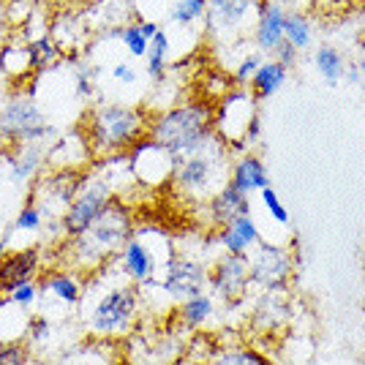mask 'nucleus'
Wrapping results in <instances>:
<instances>
[{"mask_svg":"<svg viewBox=\"0 0 365 365\" xmlns=\"http://www.w3.org/2000/svg\"><path fill=\"white\" fill-rule=\"evenodd\" d=\"M38 284H41V292L58 297L66 305H76L82 300V292H85L82 289V275L68 273V270H44Z\"/></svg>","mask_w":365,"mask_h":365,"instance_id":"nucleus-22","label":"nucleus"},{"mask_svg":"<svg viewBox=\"0 0 365 365\" xmlns=\"http://www.w3.org/2000/svg\"><path fill=\"white\" fill-rule=\"evenodd\" d=\"M41 227H44V213H41V207L28 197L25 205H22V210H19V215L14 218V229L16 232H38Z\"/></svg>","mask_w":365,"mask_h":365,"instance_id":"nucleus-32","label":"nucleus"},{"mask_svg":"<svg viewBox=\"0 0 365 365\" xmlns=\"http://www.w3.org/2000/svg\"><path fill=\"white\" fill-rule=\"evenodd\" d=\"M28 61H31L33 74H41V71H46L52 63L61 61V46L55 44L52 36L33 38V41H28Z\"/></svg>","mask_w":365,"mask_h":365,"instance_id":"nucleus-26","label":"nucleus"},{"mask_svg":"<svg viewBox=\"0 0 365 365\" xmlns=\"http://www.w3.org/2000/svg\"><path fill=\"white\" fill-rule=\"evenodd\" d=\"M229 153L232 150L227 145L218 137H213L207 148L178 161L169 182L178 188L180 197L191 199V202H207L229 180V172H232Z\"/></svg>","mask_w":365,"mask_h":365,"instance_id":"nucleus-4","label":"nucleus"},{"mask_svg":"<svg viewBox=\"0 0 365 365\" xmlns=\"http://www.w3.org/2000/svg\"><path fill=\"white\" fill-rule=\"evenodd\" d=\"M128 167H131V175L145 185H158V182L172 180L178 161L150 137H142L128 150Z\"/></svg>","mask_w":365,"mask_h":365,"instance_id":"nucleus-12","label":"nucleus"},{"mask_svg":"<svg viewBox=\"0 0 365 365\" xmlns=\"http://www.w3.org/2000/svg\"><path fill=\"white\" fill-rule=\"evenodd\" d=\"M38 297H41V284H38V281H28V284L16 287L6 300L11 305H19V308H31V305H36Z\"/></svg>","mask_w":365,"mask_h":365,"instance_id":"nucleus-35","label":"nucleus"},{"mask_svg":"<svg viewBox=\"0 0 365 365\" xmlns=\"http://www.w3.org/2000/svg\"><path fill=\"white\" fill-rule=\"evenodd\" d=\"M213 118L215 107L210 101H185L153 115L148 137L161 145L175 161H182L213 142Z\"/></svg>","mask_w":365,"mask_h":365,"instance_id":"nucleus-2","label":"nucleus"},{"mask_svg":"<svg viewBox=\"0 0 365 365\" xmlns=\"http://www.w3.org/2000/svg\"><path fill=\"white\" fill-rule=\"evenodd\" d=\"M297 55H300V52H297V49H294L292 44H287V41H284V44H281V46H278V49L273 52V61H278L281 66H287V68H292V66L297 63Z\"/></svg>","mask_w":365,"mask_h":365,"instance_id":"nucleus-40","label":"nucleus"},{"mask_svg":"<svg viewBox=\"0 0 365 365\" xmlns=\"http://www.w3.org/2000/svg\"><path fill=\"white\" fill-rule=\"evenodd\" d=\"M137 22H139V31H142V36H145L148 41H153V38H155V33L161 31V28H158L155 22H150V19H137Z\"/></svg>","mask_w":365,"mask_h":365,"instance_id":"nucleus-42","label":"nucleus"},{"mask_svg":"<svg viewBox=\"0 0 365 365\" xmlns=\"http://www.w3.org/2000/svg\"><path fill=\"white\" fill-rule=\"evenodd\" d=\"M123 275L137 284V287H150L155 284V273H158V259L153 254V248L148 245L142 232H134V237L123 245V251L118 254Z\"/></svg>","mask_w":365,"mask_h":365,"instance_id":"nucleus-15","label":"nucleus"},{"mask_svg":"<svg viewBox=\"0 0 365 365\" xmlns=\"http://www.w3.org/2000/svg\"><path fill=\"white\" fill-rule=\"evenodd\" d=\"M134 232H137L134 213L118 197L82 235L68 237L61 254L68 264V270L88 275L93 270H101L109 262H115V257L123 251V245L134 237Z\"/></svg>","mask_w":365,"mask_h":365,"instance_id":"nucleus-1","label":"nucleus"},{"mask_svg":"<svg viewBox=\"0 0 365 365\" xmlns=\"http://www.w3.org/2000/svg\"><path fill=\"white\" fill-rule=\"evenodd\" d=\"M112 36L125 44V49L134 55V58H148V52H150V41L142 36L139 31V22H128V25H120V28H115Z\"/></svg>","mask_w":365,"mask_h":365,"instance_id":"nucleus-30","label":"nucleus"},{"mask_svg":"<svg viewBox=\"0 0 365 365\" xmlns=\"http://www.w3.org/2000/svg\"><path fill=\"white\" fill-rule=\"evenodd\" d=\"M207 365H273V360L254 346H229L213 351Z\"/></svg>","mask_w":365,"mask_h":365,"instance_id":"nucleus-27","label":"nucleus"},{"mask_svg":"<svg viewBox=\"0 0 365 365\" xmlns=\"http://www.w3.org/2000/svg\"><path fill=\"white\" fill-rule=\"evenodd\" d=\"M148 112L131 104H98L88 115L85 145L93 158L128 153L142 137H148Z\"/></svg>","mask_w":365,"mask_h":365,"instance_id":"nucleus-3","label":"nucleus"},{"mask_svg":"<svg viewBox=\"0 0 365 365\" xmlns=\"http://www.w3.org/2000/svg\"><path fill=\"white\" fill-rule=\"evenodd\" d=\"M259 16L257 0H207L205 9V28L207 36L232 41L237 36H243V28L248 19Z\"/></svg>","mask_w":365,"mask_h":365,"instance_id":"nucleus-11","label":"nucleus"},{"mask_svg":"<svg viewBox=\"0 0 365 365\" xmlns=\"http://www.w3.org/2000/svg\"><path fill=\"white\" fill-rule=\"evenodd\" d=\"M251 287V264L248 254H221L207 267V289L213 300H221L224 305H237L245 300Z\"/></svg>","mask_w":365,"mask_h":365,"instance_id":"nucleus-10","label":"nucleus"},{"mask_svg":"<svg viewBox=\"0 0 365 365\" xmlns=\"http://www.w3.org/2000/svg\"><path fill=\"white\" fill-rule=\"evenodd\" d=\"M251 264V287L262 292H287L294 275V254L287 245H275L259 240L257 248L248 254Z\"/></svg>","mask_w":365,"mask_h":365,"instance_id":"nucleus-9","label":"nucleus"},{"mask_svg":"<svg viewBox=\"0 0 365 365\" xmlns=\"http://www.w3.org/2000/svg\"><path fill=\"white\" fill-rule=\"evenodd\" d=\"M284 19H287V9L278 0L259 3V16L254 25V44L259 52L273 55L284 44Z\"/></svg>","mask_w":365,"mask_h":365,"instance_id":"nucleus-17","label":"nucleus"},{"mask_svg":"<svg viewBox=\"0 0 365 365\" xmlns=\"http://www.w3.org/2000/svg\"><path fill=\"white\" fill-rule=\"evenodd\" d=\"M167 58H169V36L167 31L155 33V38L150 41V52H148V74H150L153 82L164 79V71H167Z\"/></svg>","mask_w":365,"mask_h":365,"instance_id":"nucleus-29","label":"nucleus"},{"mask_svg":"<svg viewBox=\"0 0 365 365\" xmlns=\"http://www.w3.org/2000/svg\"><path fill=\"white\" fill-rule=\"evenodd\" d=\"M215 314V300L213 294H197V297H188V300H182L178 305V319H180L182 327H191V330H197L202 324H207V322L213 319Z\"/></svg>","mask_w":365,"mask_h":365,"instance_id":"nucleus-24","label":"nucleus"},{"mask_svg":"<svg viewBox=\"0 0 365 365\" xmlns=\"http://www.w3.org/2000/svg\"><path fill=\"white\" fill-rule=\"evenodd\" d=\"M314 38V28H311V16L305 11H292L287 9V19H284V41L292 44L297 52L308 49Z\"/></svg>","mask_w":365,"mask_h":365,"instance_id":"nucleus-25","label":"nucleus"},{"mask_svg":"<svg viewBox=\"0 0 365 365\" xmlns=\"http://www.w3.org/2000/svg\"><path fill=\"white\" fill-rule=\"evenodd\" d=\"M52 333V324H49V319H46L44 314H36V317H31L28 319V327H25V335H28V341H44L46 335Z\"/></svg>","mask_w":365,"mask_h":365,"instance_id":"nucleus-38","label":"nucleus"},{"mask_svg":"<svg viewBox=\"0 0 365 365\" xmlns=\"http://www.w3.org/2000/svg\"><path fill=\"white\" fill-rule=\"evenodd\" d=\"M161 289L167 292L172 300H178V303L188 300V297H197V294L207 289V267L194 257L175 254V257L169 259Z\"/></svg>","mask_w":365,"mask_h":365,"instance_id":"nucleus-13","label":"nucleus"},{"mask_svg":"<svg viewBox=\"0 0 365 365\" xmlns=\"http://www.w3.org/2000/svg\"><path fill=\"white\" fill-rule=\"evenodd\" d=\"M44 273V262H41V245H25L16 251H6L0 259V300L9 297L16 287L38 281Z\"/></svg>","mask_w":365,"mask_h":365,"instance_id":"nucleus-14","label":"nucleus"},{"mask_svg":"<svg viewBox=\"0 0 365 365\" xmlns=\"http://www.w3.org/2000/svg\"><path fill=\"white\" fill-rule=\"evenodd\" d=\"M112 76H115V82H123V85H134L139 79L134 66H128V63H115L112 66Z\"/></svg>","mask_w":365,"mask_h":365,"instance_id":"nucleus-39","label":"nucleus"},{"mask_svg":"<svg viewBox=\"0 0 365 365\" xmlns=\"http://www.w3.org/2000/svg\"><path fill=\"white\" fill-rule=\"evenodd\" d=\"M262 52H248L243 61H240V66L235 68V82L237 85H248L251 82V76L259 71V66H262Z\"/></svg>","mask_w":365,"mask_h":365,"instance_id":"nucleus-37","label":"nucleus"},{"mask_svg":"<svg viewBox=\"0 0 365 365\" xmlns=\"http://www.w3.org/2000/svg\"><path fill=\"white\" fill-rule=\"evenodd\" d=\"M49 142H22L6 153V167L16 185H31L49 164Z\"/></svg>","mask_w":365,"mask_h":365,"instance_id":"nucleus-16","label":"nucleus"},{"mask_svg":"<svg viewBox=\"0 0 365 365\" xmlns=\"http://www.w3.org/2000/svg\"><path fill=\"white\" fill-rule=\"evenodd\" d=\"M229 182H232L235 188H240L245 197H251V194H257V191L270 185V172H267L264 161L259 158L257 153H243V155L232 164Z\"/></svg>","mask_w":365,"mask_h":365,"instance_id":"nucleus-21","label":"nucleus"},{"mask_svg":"<svg viewBox=\"0 0 365 365\" xmlns=\"http://www.w3.org/2000/svg\"><path fill=\"white\" fill-rule=\"evenodd\" d=\"M257 3H270V0H257Z\"/></svg>","mask_w":365,"mask_h":365,"instance_id":"nucleus-47","label":"nucleus"},{"mask_svg":"<svg viewBox=\"0 0 365 365\" xmlns=\"http://www.w3.org/2000/svg\"><path fill=\"white\" fill-rule=\"evenodd\" d=\"M58 131L33 101V96H11L0 104V145L14 148L22 142H55Z\"/></svg>","mask_w":365,"mask_h":365,"instance_id":"nucleus-6","label":"nucleus"},{"mask_svg":"<svg viewBox=\"0 0 365 365\" xmlns=\"http://www.w3.org/2000/svg\"><path fill=\"white\" fill-rule=\"evenodd\" d=\"M207 213L213 227H227L232 218L237 215H251V197H245L240 188H235L232 182H224L213 197L207 199Z\"/></svg>","mask_w":365,"mask_h":365,"instance_id":"nucleus-18","label":"nucleus"},{"mask_svg":"<svg viewBox=\"0 0 365 365\" xmlns=\"http://www.w3.org/2000/svg\"><path fill=\"white\" fill-rule=\"evenodd\" d=\"M287 79H289V68L287 66H281L278 61H264L259 66L257 74L251 76L248 88L254 93V98L262 101V98H270V96L281 91L287 85Z\"/></svg>","mask_w":365,"mask_h":365,"instance_id":"nucleus-23","label":"nucleus"},{"mask_svg":"<svg viewBox=\"0 0 365 365\" xmlns=\"http://www.w3.org/2000/svg\"><path fill=\"white\" fill-rule=\"evenodd\" d=\"M9 14H6V6L0 3V52H3V46H6V41H9Z\"/></svg>","mask_w":365,"mask_h":365,"instance_id":"nucleus-41","label":"nucleus"},{"mask_svg":"<svg viewBox=\"0 0 365 365\" xmlns=\"http://www.w3.org/2000/svg\"><path fill=\"white\" fill-rule=\"evenodd\" d=\"M284 9H292V11H303L305 6H311L314 0H278Z\"/></svg>","mask_w":365,"mask_h":365,"instance_id":"nucleus-43","label":"nucleus"},{"mask_svg":"<svg viewBox=\"0 0 365 365\" xmlns=\"http://www.w3.org/2000/svg\"><path fill=\"white\" fill-rule=\"evenodd\" d=\"M98 161H101L98 169L85 175L82 188L76 191V197L71 199V205L63 213V235H66V240L82 235L118 199V188H115V180L109 178L107 161L104 158H98Z\"/></svg>","mask_w":365,"mask_h":365,"instance_id":"nucleus-5","label":"nucleus"},{"mask_svg":"<svg viewBox=\"0 0 365 365\" xmlns=\"http://www.w3.org/2000/svg\"><path fill=\"white\" fill-rule=\"evenodd\" d=\"M259 240H262V235H259L254 215H237L227 227L218 229V245L227 254H251Z\"/></svg>","mask_w":365,"mask_h":365,"instance_id":"nucleus-20","label":"nucleus"},{"mask_svg":"<svg viewBox=\"0 0 365 365\" xmlns=\"http://www.w3.org/2000/svg\"><path fill=\"white\" fill-rule=\"evenodd\" d=\"M262 194V205L267 207V213H270V218H273L275 224H281V227H287L289 224V210L281 205V199H278V194H275L273 185H267V188H262L259 191Z\"/></svg>","mask_w":365,"mask_h":365,"instance_id":"nucleus-34","label":"nucleus"},{"mask_svg":"<svg viewBox=\"0 0 365 365\" xmlns=\"http://www.w3.org/2000/svg\"><path fill=\"white\" fill-rule=\"evenodd\" d=\"M357 68H360V74H363V79H365V52L360 55V63H357Z\"/></svg>","mask_w":365,"mask_h":365,"instance_id":"nucleus-46","label":"nucleus"},{"mask_svg":"<svg viewBox=\"0 0 365 365\" xmlns=\"http://www.w3.org/2000/svg\"><path fill=\"white\" fill-rule=\"evenodd\" d=\"M292 319V303L284 292H264L254 305L251 324L262 333H278Z\"/></svg>","mask_w":365,"mask_h":365,"instance_id":"nucleus-19","label":"nucleus"},{"mask_svg":"<svg viewBox=\"0 0 365 365\" xmlns=\"http://www.w3.org/2000/svg\"><path fill=\"white\" fill-rule=\"evenodd\" d=\"M314 66H317V71H319L322 79H324L330 88H335V85L341 82L344 68H346L344 55H341L335 46H319V49L314 52Z\"/></svg>","mask_w":365,"mask_h":365,"instance_id":"nucleus-28","label":"nucleus"},{"mask_svg":"<svg viewBox=\"0 0 365 365\" xmlns=\"http://www.w3.org/2000/svg\"><path fill=\"white\" fill-rule=\"evenodd\" d=\"M6 245H9V237H3V240H0V259H3V254H6V251H9Z\"/></svg>","mask_w":365,"mask_h":365,"instance_id":"nucleus-45","label":"nucleus"},{"mask_svg":"<svg viewBox=\"0 0 365 365\" xmlns=\"http://www.w3.org/2000/svg\"><path fill=\"white\" fill-rule=\"evenodd\" d=\"M139 317V287L137 284H115L109 287L88 311V327L96 335H125Z\"/></svg>","mask_w":365,"mask_h":365,"instance_id":"nucleus-7","label":"nucleus"},{"mask_svg":"<svg viewBox=\"0 0 365 365\" xmlns=\"http://www.w3.org/2000/svg\"><path fill=\"white\" fill-rule=\"evenodd\" d=\"M101 66H91V68H76L74 71V91L79 98L93 96V79H98Z\"/></svg>","mask_w":365,"mask_h":365,"instance_id":"nucleus-36","label":"nucleus"},{"mask_svg":"<svg viewBox=\"0 0 365 365\" xmlns=\"http://www.w3.org/2000/svg\"><path fill=\"white\" fill-rule=\"evenodd\" d=\"M205 9H207V0H178L169 9V19L182 25V28H188L199 19H205Z\"/></svg>","mask_w":365,"mask_h":365,"instance_id":"nucleus-31","label":"nucleus"},{"mask_svg":"<svg viewBox=\"0 0 365 365\" xmlns=\"http://www.w3.org/2000/svg\"><path fill=\"white\" fill-rule=\"evenodd\" d=\"M0 365H33V354L22 341H3L0 344Z\"/></svg>","mask_w":365,"mask_h":365,"instance_id":"nucleus-33","label":"nucleus"},{"mask_svg":"<svg viewBox=\"0 0 365 365\" xmlns=\"http://www.w3.org/2000/svg\"><path fill=\"white\" fill-rule=\"evenodd\" d=\"M259 118L257 112V98L254 93L248 91H235L227 93L224 101L215 107V118H213V131L215 137L227 145L229 150H245L248 148V128L251 123Z\"/></svg>","mask_w":365,"mask_h":365,"instance_id":"nucleus-8","label":"nucleus"},{"mask_svg":"<svg viewBox=\"0 0 365 365\" xmlns=\"http://www.w3.org/2000/svg\"><path fill=\"white\" fill-rule=\"evenodd\" d=\"M344 74H346V79H349V82H360V79H363V74H360V68H357V63H351V66H346V68H344Z\"/></svg>","mask_w":365,"mask_h":365,"instance_id":"nucleus-44","label":"nucleus"}]
</instances>
